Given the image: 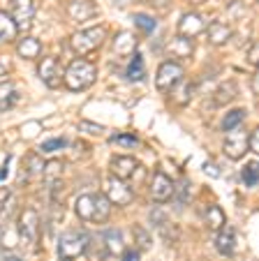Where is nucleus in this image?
Returning a JSON list of instances; mask_svg holds the SVG:
<instances>
[{
  "instance_id": "8",
  "label": "nucleus",
  "mask_w": 259,
  "mask_h": 261,
  "mask_svg": "<svg viewBox=\"0 0 259 261\" xmlns=\"http://www.w3.org/2000/svg\"><path fill=\"white\" fill-rule=\"evenodd\" d=\"M37 74L46 88H58L63 84V69H60L58 58H54V56H46V58L39 60Z\"/></svg>"
},
{
  "instance_id": "41",
  "label": "nucleus",
  "mask_w": 259,
  "mask_h": 261,
  "mask_svg": "<svg viewBox=\"0 0 259 261\" xmlns=\"http://www.w3.org/2000/svg\"><path fill=\"white\" fill-rule=\"evenodd\" d=\"M257 51H259L257 42H252V44H250V51H248V63L250 65H257Z\"/></svg>"
},
{
  "instance_id": "36",
  "label": "nucleus",
  "mask_w": 259,
  "mask_h": 261,
  "mask_svg": "<svg viewBox=\"0 0 259 261\" xmlns=\"http://www.w3.org/2000/svg\"><path fill=\"white\" fill-rule=\"evenodd\" d=\"M178 192V206H183V203H187V199H190V182L187 180H183L181 185H178V188H174V194Z\"/></svg>"
},
{
  "instance_id": "43",
  "label": "nucleus",
  "mask_w": 259,
  "mask_h": 261,
  "mask_svg": "<svg viewBox=\"0 0 259 261\" xmlns=\"http://www.w3.org/2000/svg\"><path fill=\"white\" fill-rule=\"evenodd\" d=\"M123 261H139V254L134 250H130V252H123Z\"/></svg>"
},
{
  "instance_id": "26",
  "label": "nucleus",
  "mask_w": 259,
  "mask_h": 261,
  "mask_svg": "<svg viewBox=\"0 0 259 261\" xmlns=\"http://www.w3.org/2000/svg\"><path fill=\"white\" fill-rule=\"evenodd\" d=\"M125 76H127V81H142L144 79V58H142V54H132L130 65H127V69H125Z\"/></svg>"
},
{
  "instance_id": "2",
  "label": "nucleus",
  "mask_w": 259,
  "mask_h": 261,
  "mask_svg": "<svg viewBox=\"0 0 259 261\" xmlns=\"http://www.w3.org/2000/svg\"><path fill=\"white\" fill-rule=\"evenodd\" d=\"M104 40H107V28L104 25H93V28L74 33L69 37V46H72V51L77 56H88L95 49H100Z\"/></svg>"
},
{
  "instance_id": "23",
  "label": "nucleus",
  "mask_w": 259,
  "mask_h": 261,
  "mask_svg": "<svg viewBox=\"0 0 259 261\" xmlns=\"http://www.w3.org/2000/svg\"><path fill=\"white\" fill-rule=\"evenodd\" d=\"M19 245V233H16V224L12 222H5L3 227H0V247L5 252H10L12 247Z\"/></svg>"
},
{
  "instance_id": "28",
  "label": "nucleus",
  "mask_w": 259,
  "mask_h": 261,
  "mask_svg": "<svg viewBox=\"0 0 259 261\" xmlns=\"http://www.w3.org/2000/svg\"><path fill=\"white\" fill-rule=\"evenodd\" d=\"M243 120H245V109H231L229 114H225V118H222V129L225 132L239 129Z\"/></svg>"
},
{
  "instance_id": "24",
  "label": "nucleus",
  "mask_w": 259,
  "mask_h": 261,
  "mask_svg": "<svg viewBox=\"0 0 259 261\" xmlns=\"http://www.w3.org/2000/svg\"><path fill=\"white\" fill-rule=\"evenodd\" d=\"M16 25L14 21H12V16L7 14V12L0 10V44H7V42H12L16 37Z\"/></svg>"
},
{
  "instance_id": "39",
  "label": "nucleus",
  "mask_w": 259,
  "mask_h": 261,
  "mask_svg": "<svg viewBox=\"0 0 259 261\" xmlns=\"http://www.w3.org/2000/svg\"><path fill=\"white\" fill-rule=\"evenodd\" d=\"M192 90H195V88H192L190 84H187V86H183V88L178 90V97H176V102H178V104H187V102H190V97H192Z\"/></svg>"
},
{
  "instance_id": "45",
  "label": "nucleus",
  "mask_w": 259,
  "mask_h": 261,
  "mask_svg": "<svg viewBox=\"0 0 259 261\" xmlns=\"http://www.w3.org/2000/svg\"><path fill=\"white\" fill-rule=\"evenodd\" d=\"M5 261H23L21 256H16V254H5Z\"/></svg>"
},
{
  "instance_id": "33",
  "label": "nucleus",
  "mask_w": 259,
  "mask_h": 261,
  "mask_svg": "<svg viewBox=\"0 0 259 261\" xmlns=\"http://www.w3.org/2000/svg\"><path fill=\"white\" fill-rule=\"evenodd\" d=\"M134 238H137L139 250H148V247H151V236H148V231L142 227V224L134 227Z\"/></svg>"
},
{
  "instance_id": "31",
  "label": "nucleus",
  "mask_w": 259,
  "mask_h": 261,
  "mask_svg": "<svg viewBox=\"0 0 259 261\" xmlns=\"http://www.w3.org/2000/svg\"><path fill=\"white\" fill-rule=\"evenodd\" d=\"M26 171H28V176H42V171H44V162H42V158H39L37 153H33V155L26 158Z\"/></svg>"
},
{
  "instance_id": "34",
  "label": "nucleus",
  "mask_w": 259,
  "mask_h": 261,
  "mask_svg": "<svg viewBox=\"0 0 259 261\" xmlns=\"http://www.w3.org/2000/svg\"><path fill=\"white\" fill-rule=\"evenodd\" d=\"M60 148H65V139H49V141L42 143V148H39V153L51 155V153H56V150H60Z\"/></svg>"
},
{
  "instance_id": "19",
  "label": "nucleus",
  "mask_w": 259,
  "mask_h": 261,
  "mask_svg": "<svg viewBox=\"0 0 259 261\" xmlns=\"http://www.w3.org/2000/svg\"><path fill=\"white\" fill-rule=\"evenodd\" d=\"M113 51H116L118 56H130L137 54V37L130 33H118V37L113 40Z\"/></svg>"
},
{
  "instance_id": "15",
  "label": "nucleus",
  "mask_w": 259,
  "mask_h": 261,
  "mask_svg": "<svg viewBox=\"0 0 259 261\" xmlns=\"http://www.w3.org/2000/svg\"><path fill=\"white\" fill-rule=\"evenodd\" d=\"M102 245H104V252L111 256H121L125 252V241H123V233L121 229H107L102 233Z\"/></svg>"
},
{
  "instance_id": "32",
  "label": "nucleus",
  "mask_w": 259,
  "mask_h": 261,
  "mask_svg": "<svg viewBox=\"0 0 259 261\" xmlns=\"http://www.w3.org/2000/svg\"><path fill=\"white\" fill-rule=\"evenodd\" d=\"M134 25H137L144 35H151L153 30H155L157 21L153 19V16H148V14H134Z\"/></svg>"
},
{
  "instance_id": "29",
  "label": "nucleus",
  "mask_w": 259,
  "mask_h": 261,
  "mask_svg": "<svg viewBox=\"0 0 259 261\" xmlns=\"http://www.w3.org/2000/svg\"><path fill=\"white\" fill-rule=\"evenodd\" d=\"M63 169H65V164L60 162V160H51V162L44 164L42 176L46 178V182H56V180H60V176H63Z\"/></svg>"
},
{
  "instance_id": "14",
  "label": "nucleus",
  "mask_w": 259,
  "mask_h": 261,
  "mask_svg": "<svg viewBox=\"0 0 259 261\" xmlns=\"http://www.w3.org/2000/svg\"><path fill=\"white\" fill-rule=\"evenodd\" d=\"M215 250L220 252L222 256H234L236 252V233L231 227H222L220 231H218V236H215Z\"/></svg>"
},
{
  "instance_id": "22",
  "label": "nucleus",
  "mask_w": 259,
  "mask_h": 261,
  "mask_svg": "<svg viewBox=\"0 0 259 261\" xmlns=\"http://www.w3.org/2000/svg\"><path fill=\"white\" fill-rule=\"evenodd\" d=\"M204 220H206V224H208V229H213V231H220V229L227 224L225 211H222L220 206H215V203H210V206L206 208Z\"/></svg>"
},
{
  "instance_id": "25",
  "label": "nucleus",
  "mask_w": 259,
  "mask_h": 261,
  "mask_svg": "<svg viewBox=\"0 0 259 261\" xmlns=\"http://www.w3.org/2000/svg\"><path fill=\"white\" fill-rule=\"evenodd\" d=\"M231 99H236V84H234V81H225L220 88L215 90L213 104H215V107H225V104H229Z\"/></svg>"
},
{
  "instance_id": "27",
  "label": "nucleus",
  "mask_w": 259,
  "mask_h": 261,
  "mask_svg": "<svg viewBox=\"0 0 259 261\" xmlns=\"http://www.w3.org/2000/svg\"><path fill=\"white\" fill-rule=\"evenodd\" d=\"M109 213H111V203L104 194H95V211H93V222H107Z\"/></svg>"
},
{
  "instance_id": "37",
  "label": "nucleus",
  "mask_w": 259,
  "mask_h": 261,
  "mask_svg": "<svg viewBox=\"0 0 259 261\" xmlns=\"http://www.w3.org/2000/svg\"><path fill=\"white\" fill-rule=\"evenodd\" d=\"M248 153H259V129L248 134Z\"/></svg>"
},
{
  "instance_id": "10",
  "label": "nucleus",
  "mask_w": 259,
  "mask_h": 261,
  "mask_svg": "<svg viewBox=\"0 0 259 261\" xmlns=\"http://www.w3.org/2000/svg\"><path fill=\"white\" fill-rule=\"evenodd\" d=\"M174 180H171L167 173L162 171H155V176H153L151 180V199L157 203H167L169 199H174Z\"/></svg>"
},
{
  "instance_id": "16",
  "label": "nucleus",
  "mask_w": 259,
  "mask_h": 261,
  "mask_svg": "<svg viewBox=\"0 0 259 261\" xmlns=\"http://www.w3.org/2000/svg\"><path fill=\"white\" fill-rule=\"evenodd\" d=\"M206 37L213 46H222L231 40V28L222 21H213V23L206 25Z\"/></svg>"
},
{
  "instance_id": "4",
  "label": "nucleus",
  "mask_w": 259,
  "mask_h": 261,
  "mask_svg": "<svg viewBox=\"0 0 259 261\" xmlns=\"http://www.w3.org/2000/svg\"><path fill=\"white\" fill-rule=\"evenodd\" d=\"M88 247V233L86 231H65L58 238V256L60 261H72L86 252Z\"/></svg>"
},
{
  "instance_id": "35",
  "label": "nucleus",
  "mask_w": 259,
  "mask_h": 261,
  "mask_svg": "<svg viewBox=\"0 0 259 261\" xmlns=\"http://www.w3.org/2000/svg\"><path fill=\"white\" fill-rule=\"evenodd\" d=\"M109 143H121V146H137L139 139L134 137V134H113V137L109 139Z\"/></svg>"
},
{
  "instance_id": "7",
  "label": "nucleus",
  "mask_w": 259,
  "mask_h": 261,
  "mask_svg": "<svg viewBox=\"0 0 259 261\" xmlns=\"http://www.w3.org/2000/svg\"><path fill=\"white\" fill-rule=\"evenodd\" d=\"M10 16L16 30H30L35 19V0H10Z\"/></svg>"
},
{
  "instance_id": "18",
  "label": "nucleus",
  "mask_w": 259,
  "mask_h": 261,
  "mask_svg": "<svg viewBox=\"0 0 259 261\" xmlns=\"http://www.w3.org/2000/svg\"><path fill=\"white\" fill-rule=\"evenodd\" d=\"M167 51H169L174 58H190V56L195 54V44H192V40H187V37L176 35V37L167 44Z\"/></svg>"
},
{
  "instance_id": "13",
  "label": "nucleus",
  "mask_w": 259,
  "mask_h": 261,
  "mask_svg": "<svg viewBox=\"0 0 259 261\" xmlns=\"http://www.w3.org/2000/svg\"><path fill=\"white\" fill-rule=\"evenodd\" d=\"M65 10H67V16L72 21H77V23H83V21L93 19L95 12H98V7H95L90 0H67Z\"/></svg>"
},
{
  "instance_id": "44",
  "label": "nucleus",
  "mask_w": 259,
  "mask_h": 261,
  "mask_svg": "<svg viewBox=\"0 0 259 261\" xmlns=\"http://www.w3.org/2000/svg\"><path fill=\"white\" fill-rule=\"evenodd\" d=\"M7 69H10V67H7V63H5V60H3V56H0V76H5V74H7Z\"/></svg>"
},
{
  "instance_id": "5",
  "label": "nucleus",
  "mask_w": 259,
  "mask_h": 261,
  "mask_svg": "<svg viewBox=\"0 0 259 261\" xmlns=\"http://www.w3.org/2000/svg\"><path fill=\"white\" fill-rule=\"evenodd\" d=\"M183 74H185V69H183L181 63H176V60H164V63L157 67V74H155L157 90H162V93L171 90L176 84H181Z\"/></svg>"
},
{
  "instance_id": "38",
  "label": "nucleus",
  "mask_w": 259,
  "mask_h": 261,
  "mask_svg": "<svg viewBox=\"0 0 259 261\" xmlns=\"http://www.w3.org/2000/svg\"><path fill=\"white\" fill-rule=\"evenodd\" d=\"M79 129H83V132H88V134H102L104 132L102 125L88 123V120H81V123H79Z\"/></svg>"
},
{
  "instance_id": "1",
  "label": "nucleus",
  "mask_w": 259,
  "mask_h": 261,
  "mask_svg": "<svg viewBox=\"0 0 259 261\" xmlns=\"http://www.w3.org/2000/svg\"><path fill=\"white\" fill-rule=\"evenodd\" d=\"M95 79H98V67L81 58L72 60V63L67 65V69L63 72V84L67 86V90H72V93L90 88V86L95 84Z\"/></svg>"
},
{
  "instance_id": "20",
  "label": "nucleus",
  "mask_w": 259,
  "mask_h": 261,
  "mask_svg": "<svg viewBox=\"0 0 259 261\" xmlns=\"http://www.w3.org/2000/svg\"><path fill=\"white\" fill-rule=\"evenodd\" d=\"M93 211H95V194H79L74 201V213L81 220H93Z\"/></svg>"
},
{
  "instance_id": "46",
  "label": "nucleus",
  "mask_w": 259,
  "mask_h": 261,
  "mask_svg": "<svg viewBox=\"0 0 259 261\" xmlns=\"http://www.w3.org/2000/svg\"><path fill=\"white\" fill-rule=\"evenodd\" d=\"M252 93L257 95V76H252Z\"/></svg>"
},
{
  "instance_id": "21",
  "label": "nucleus",
  "mask_w": 259,
  "mask_h": 261,
  "mask_svg": "<svg viewBox=\"0 0 259 261\" xmlns=\"http://www.w3.org/2000/svg\"><path fill=\"white\" fill-rule=\"evenodd\" d=\"M16 51H19L21 58L35 60L39 54H42V42H39L37 37H23V40L19 42V46H16Z\"/></svg>"
},
{
  "instance_id": "9",
  "label": "nucleus",
  "mask_w": 259,
  "mask_h": 261,
  "mask_svg": "<svg viewBox=\"0 0 259 261\" xmlns=\"http://www.w3.org/2000/svg\"><path fill=\"white\" fill-rule=\"evenodd\" d=\"M222 150L229 160H241L248 153V134L241 132V129H231L225 134V141H222Z\"/></svg>"
},
{
  "instance_id": "30",
  "label": "nucleus",
  "mask_w": 259,
  "mask_h": 261,
  "mask_svg": "<svg viewBox=\"0 0 259 261\" xmlns=\"http://www.w3.org/2000/svg\"><path fill=\"white\" fill-rule=\"evenodd\" d=\"M241 180H243L248 188H254V185L259 182V164L257 162L245 164V169L241 171Z\"/></svg>"
},
{
  "instance_id": "42",
  "label": "nucleus",
  "mask_w": 259,
  "mask_h": 261,
  "mask_svg": "<svg viewBox=\"0 0 259 261\" xmlns=\"http://www.w3.org/2000/svg\"><path fill=\"white\" fill-rule=\"evenodd\" d=\"M204 169H206V173H208L210 178H220V171H218V167H215L213 162H206Z\"/></svg>"
},
{
  "instance_id": "6",
  "label": "nucleus",
  "mask_w": 259,
  "mask_h": 261,
  "mask_svg": "<svg viewBox=\"0 0 259 261\" xmlns=\"http://www.w3.org/2000/svg\"><path fill=\"white\" fill-rule=\"evenodd\" d=\"M104 197L109 199L111 206H127V203L134 199V192L125 180L109 176L107 180H104Z\"/></svg>"
},
{
  "instance_id": "17",
  "label": "nucleus",
  "mask_w": 259,
  "mask_h": 261,
  "mask_svg": "<svg viewBox=\"0 0 259 261\" xmlns=\"http://www.w3.org/2000/svg\"><path fill=\"white\" fill-rule=\"evenodd\" d=\"M19 88L12 81H3L0 84V111H10L19 104Z\"/></svg>"
},
{
  "instance_id": "11",
  "label": "nucleus",
  "mask_w": 259,
  "mask_h": 261,
  "mask_svg": "<svg viewBox=\"0 0 259 261\" xmlns=\"http://www.w3.org/2000/svg\"><path fill=\"white\" fill-rule=\"evenodd\" d=\"M109 169H111L113 178H121V180H127L134 171L139 169V162L130 155H113L111 162H109Z\"/></svg>"
},
{
  "instance_id": "40",
  "label": "nucleus",
  "mask_w": 259,
  "mask_h": 261,
  "mask_svg": "<svg viewBox=\"0 0 259 261\" xmlns=\"http://www.w3.org/2000/svg\"><path fill=\"white\" fill-rule=\"evenodd\" d=\"M10 206H12V199L7 203H0V227L5 224V220H7V215H10Z\"/></svg>"
},
{
  "instance_id": "3",
  "label": "nucleus",
  "mask_w": 259,
  "mask_h": 261,
  "mask_svg": "<svg viewBox=\"0 0 259 261\" xmlns=\"http://www.w3.org/2000/svg\"><path fill=\"white\" fill-rule=\"evenodd\" d=\"M16 233H19V243L26 247V250H33L35 243L39 238V215L35 208L26 206L19 215V222H16Z\"/></svg>"
},
{
  "instance_id": "12",
  "label": "nucleus",
  "mask_w": 259,
  "mask_h": 261,
  "mask_svg": "<svg viewBox=\"0 0 259 261\" xmlns=\"http://www.w3.org/2000/svg\"><path fill=\"white\" fill-rule=\"evenodd\" d=\"M204 28H206V21L201 19L197 12H187V14H183L181 21H178V35H181V37H187V40L201 35Z\"/></svg>"
}]
</instances>
